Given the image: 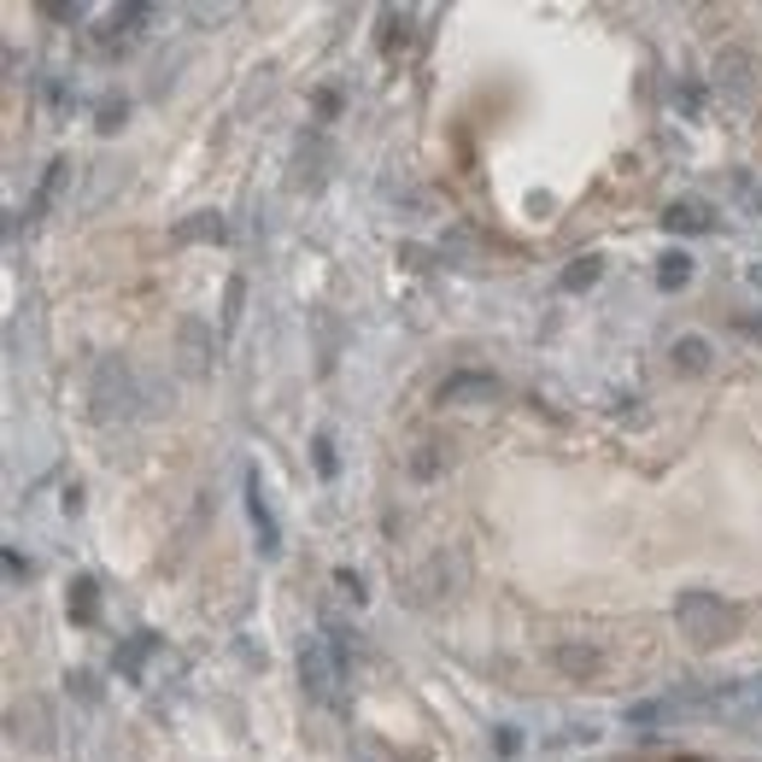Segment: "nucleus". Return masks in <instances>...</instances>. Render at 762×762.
<instances>
[{
    "label": "nucleus",
    "instance_id": "dca6fc26",
    "mask_svg": "<svg viewBox=\"0 0 762 762\" xmlns=\"http://www.w3.org/2000/svg\"><path fill=\"white\" fill-rule=\"evenodd\" d=\"M657 264H663V270H657V287H669V294L692 282V259H686V252H663Z\"/></svg>",
    "mask_w": 762,
    "mask_h": 762
},
{
    "label": "nucleus",
    "instance_id": "6e6552de",
    "mask_svg": "<svg viewBox=\"0 0 762 762\" xmlns=\"http://www.w3.org/2000/svg\"><path fill=\"white\" fill-rule=\"evenodd\" d=\"M247 516H252V534H259V551L276 557L282 551V528H276V516H270V504L259 493V476H247Z\"/></svg>",
    "mask_w": 762,
    "mask_h": 762
},
{
    "label": "nucleus",
    "instance_id": "9b49d317",
    "mask_svg": "<svg viewBox=\"0 0 762 762\" xmlns=\"http://www.w3.org/2000/svg\"><path fill=\"white\" fill-rule=\"evenodd\" d=\"M206 364H212V329L206 323H182V369L189 376H206Z\"/></svg>",
    "mask_w": 762,
    "mask_h": 762
},
{
    "label": "nucleus",
    "instance_id": "412c9836",
    "mask_svg": "<svg viewBox=\"0 0 762 762\" xmlns=\"http://www.w3.org/2000/svg\"><path fill=\"white\" fill-rule=\"evenodd\" d=\"M311 452H317V469H323V476H334V440H329V434H317V440H311Z\"/></svg>",
    "mask_w": 762,
    "mask_h": 762
},
{
    "label": "nucleus",
    "instance_id": "aec40b11",
    "mask_svg": "<svg viewBox=\"0 0 762 762\" xmlns=\"http://www.w3.org/2000/svg\"><path fill=\"white\" fill-rule=\"evenodd\" d=\"M674 106H681L686 117H698L704 112V89H698V82H681V89H674Z\"/></svg>",
    "mask_w": 762,
    "mask_h": 762
},
{
    "label": "nucleus",
    "instance_id": "f3484780",
    "mask_svg": "<svg viewBox=\"0 0 762 762\" xmlns=\"http://www.w3.org/2000/svg\"><path fill=\"white\" fill-rule=\"evenodd\" d=\"M599 663H604V657L592 646H557V669H564V674H592Z\"/></svg>",
    "mask_w": 762,
    "mask_h": 762
},
{
    "label": "nucleus",
    "instance_id": "b1692460",
    "mask_svg": "<svg viewBox=\"0 0 762 762\" xmlns=\"http://www.w3.org/2000/svg\"><path fill=\"white\" fill-rule=\"evenodd\" d=\"M744 282H751L757 294H762V264H751V270H744Z\"/></svg>",
    "mask_w": 762,
    "mask_h": 762
},
{
    "label": "nucleus",
    "instance_id": "5701e85b",
    "mask_svg": "<svg viewBox=\"0 0 762 762\" xmlns=\"http://www.w3.org/2000/svg\"><path fill=\"white\" fill-rule=\"evenodd\" d=\"M117 124H124V106H117V100H106V106H100V129H117Z\"/></svg>",
    "mask_w": 762,
    "mask_h": 762
},
{
    "label": "nucleus",
    "instance_id": "a211bd4d",
    "mask_svg": "<svg viewBox=\"0 0 762 762\" xmlns=\"http://www.w3.org/2000/svg\"><path fill=\"white\" fill-rule=\"evenodd\" d=\"M241 305H247V282H241V276H229V287H224V323H217L224 334L241 329Z\"/></svg>",
    "mask_w": 762,
    "mask_h": 762
},
{
    "label": "nucleus",
    "instance_id": "f03ea898",
    "mask_svg": "<svg viewBox=\"0 0 762 762\" xmlns=\"http://www.w3.org/2000/svg\"><path fill=\"white\" fill-rule=\"evenodd\" d=\"M674 622H681V634L704 651H716L721 639H733V628H739L733 604H727L721 592H704V587H692V592L674 599Z\"/></svg>",
    "mask_w": 762,
    "mask_h": 762
},
{
    "label": "nucleus",
    "instance_id": "1a4fd4ad",
    "mask_svg": "<svg viewBox=\"0 0 762 762\" xmlns=\"http://www.w3.org/2000/svg\"><path fill=\"white\" fill-rule=\"evenodd\" d=\"M177 241H182V247H200V241L224 247V241H229V224H224L217 212H194V217H182V224H177Z\"/></svg>",
    "mask_w": 762,
    "mask_h": 762
},
{
    "label": "nucleus",
    "instance_id": "2eb2a0df",
    "mask_svg": "<svg viewBox=\"0 0 762 762\" xmlns=\"http://www.w3.org/2000/svg\"><path fill=\"white\" fill-rule=\"evenodd\" d=\"M65 171H71V164H65V159H54V164H47V177H42V189H36V200H30V217H42L47 206H54V194L65 189Z\"/></svg>",
    "mask_w": 762,
    "mask_h": 762
},
{
    "label": "nucleus",
    "instance_id": "423d86ee",
    "mask_svg": "<svg viewBox=\"0 0 762 762\" xmlns=\"http://www.w3.org/2000/svg\"><path fill=\"white\" fill-rule=\"evenodd\" d=\"M499 399V376H481V369H457V376L440 382V405H493Z\"/></svg>",
    "mask_w": 762,
    "mask_h": 762
},
{
    "label": "nucleus",
    "instance_id": "20e7f679",
    "mask_svg": "<svg viewBox=\"0 0 762 762\" xmlns=\"http://www.w3.org/2000/svg\"><path fill=\"white\" fill-rule=\"evenodd\" d=\"M709 82H716V94L727 100V106L744 112L757 100V59L744 54V47H721V54H716V77H709Z\"/></svg>",
    "mask_w": 762,
    "mask_h": 762
},
{
    "label": "nucleus",
    "instance_id": "4be33fe9",
    "mask_svg": "<svg viewBox=\"0 0 762 762\" xmlns=\"http://www.w3.org/2000/svg\"><path fill=\"white\" fill-rule=\"evenodd\" d=\"M493 751H499V757H516V751H522L516 727H499V733H493Z\"/></svg>",
    "mask_w": 762,
    "mask_h": 762
},
{
    "label": "nucleus",
    "instance_id": "f8f14e48",
    "mask_svg": "<svg viewBox=\"0 0 762 762\" xmlns=\"http://www.w3.org/2000/svg\"><path fill=\"white\" fill-rule=\"evenodd\" d=\"M709 364H716V352H709L704 334H681V341H674V369H681V376H704Z\"/></svg>",
    "mask_w": 762,
    "mask_h": 762
},
{
    "label": "nucleus",
    "instance_id": "7ed1b4c3",
    "mask_svg": "<svg viewBox=\"0 0 762 762\" xmlns=\"http://www.w3.org/2000/svg\"><path fill=\"white\" fill-rule=\"evenodd\" d=\"M341 681H346V669L334 663L329 639H305L299 646V686L311 692L317 704H341Z\"/></svg>",
    "mask_w": 762,
    "mask_h": 762
},
{
    "label": "nucleus",
    "instance_id": "393cba45",
    "mask_svg": "<svg viewBox=\"0 0 762 762\" xmlns=\"http://www.w3.org/2000/svg\"><path fill=\"white\" fill-rule=\"evenodd\" d=\"M751 206H757V212H762V189H757V194H751Z\"/></svg>",
    "mask_w": 762,
    "mask_h": 762
},
{
    "label": "nucleus",
    "instance_id": "f257e3e1",
    "mask_svg": "<svg viewBox=\"0 0 762 762\" xmlns=\"http://www.w3.org/2000/svg\"><path fill=\"white\" fill-rule=\"evenodd\" d=\"M147 411V382L124 359H100L89 376V417L94 422H124Z\"/></svg>",
    "mask_w": 762,
    "mask_h": 762
},
{
    "label": "nucleus",
    "instance_id": "ddd939ff",
    "mask_svg": "<svg viewBox=\"0 0 762 762\" xmlns=\"http://www.w3.org/2000/svg\"><path fill=\"white\" fill-rule=\"evenodd\" d=\"M65 610H71V622H82V628H89V622H100V587L89 581V575H82V581H71V599H65Z\"/></svg>",
    "mask_w": 762,
    "mask_h": 762
},
{
    "label": "nucleus",
    "instance_id": "6ab92c4d",
    "mask_svg": "<svg viewBox=\"0 0 762 762\" xmlns=\"http://www.w3.org/2000/svg\"><path fill=\"white\" fill-rule=\"evenodd\" d=\"M674 716H681V704H634L628 709V727H663Z\"/></svg>",
    "mask_w": 762,
    "mask_h": 762
},
{
    "label": "nucleus",
    "instance_id": "0eeeda50",
    "mask_svg": "<svg viewBox=\"0 0 762 762\" xmlns=\"http://www.w3.org/2000/svg\"><path fill=\"white\" fill-rule=\"evenodd\" d=\"M147 24H152V7H117L106 19V30H100V47H106V54H124V47L141 42Z\"/></svg>",
    "mask_w": 762,
    "mask_h": 762
},
{
    "label": "nucleus",
    "instance_id": "9d476101",
    "mask_svg": "<svg viewBox=\"0 0 762 762\" xmlns=\"http://www.w3.org/2000/svg\"><path fill=\"white\" fill-rule=\"evenodd\" d=\"M663 229H674V235H704V229H716V217H709L704 200H674V206L663 212Z\"/></svg>",
    "mask_w": 762,
    "mask_h": 762
},
{
    "label": "nucleus",
    "instance_id": "39448f33",
    "mask_svg": "<svg viewBox=\"0 0 762 762\" xmlns=\"http://www.w3.org/2000/svg\"><path fill=\"white\" fill-rule=\"evenodd\" d=\"M704 709L733 716V721H762V681H727L704 698Z\"/></svg>",
    "mask_w": 762,
    "mask_h": 762
},
{
    "label": "nucleus",
    "instance_id": "4468645a",
    "mask_svg": "<svg viewBox=\"0 0 762 762\" xmlns=\"http://www.w3.org/2000/svg\"><path fill=\"white\" fill-rule=\"evenodd\" d=\"M599 276H604V259H599V252H581V259L564 270V294H587Z\"/></svg>",
    "mask_w": 762,
    "mask_h": 762
}]
</instances>
